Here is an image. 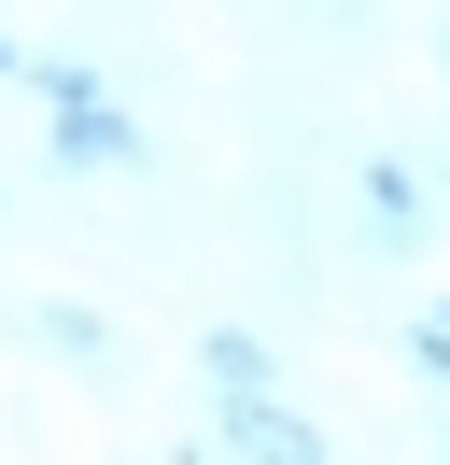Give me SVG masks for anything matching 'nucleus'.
<instances>
[{"label":"nucleus","instance_id":"1","mask_svg":"<svg viewBox=\"0 0 450 465\" xmlns=\"http://www.w3.org/2000/svg\"><path fill=\"white\" fill-rule=\"evenodd\" d=\"M366 226H380V240H408V226H422V198H408L394 170H366Z\"/></svg>","mask_w":450,"mask_h":465},{"label":"nucleus","instance_id":"2","mask_svg":"<svg viewBox=\"0 0 450 465\" xmlns=\"http://www.w3.org/2000/svg\"><path fill=\"white\" fill-rule=\"evenodd\" d=\"M0 71H15V57H0Z\"/></svg>","mask_w":450,"mask_h":465}]
</instances>
